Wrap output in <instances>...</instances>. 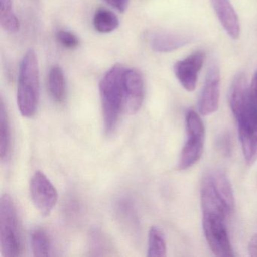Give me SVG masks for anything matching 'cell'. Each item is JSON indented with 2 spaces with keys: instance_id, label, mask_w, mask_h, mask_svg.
Listing matches in <instances>:
<instances>
[{
  "instance_id": "obj_1",
  "label": "cell",
  "mask_w": 257,
  "mask_h": 257,
  "mask_svg": "<svg viewBox=\"0 0 257 257\" xmlns=\"http://www.w3.org/2000/svg\"><path fill=\"white\" fill-rule=\"evenodd\" d=\"M228 102L237 121L245 161L247 165H252L257 160V107L243 73H239L233 79Z\"/></svg>"
},
{
  "instance_id": "obj_2",
  "label": "cell",
  "mask_w": 257,
  "mask_h": 257,
  "mask_svg": "<svg viewBox=\"0 0 257 257\" xmlns=\"http://www.w3.org/2000/svg\"><path fill=\"white\" fill-rule=\"evenodd\" d=\"M126 69L120 64L112 67L99 84L105 132L110 135L118 124L124 106V75Z\"/></svg>"
},
{
  "instance_id": "obj_3",
  "label": "cell",
  "mask_w": 257,
  "mask_h": 257,
  "mask_svg": "<svg viewBox=\"0 0 257 257\" xmlns=\"http://www.w3.org/2000/svg\"><path fill=\"white\" fill-rule=\"evenodd\" d=\"M40 70L35 52L25 53L19 69L17 104L22 116L31 118L37 109L40 99Z\"/></svg>"
},
{
  "instance_id": "obj_4",
  "label": "cell",
  "mask_w": 257,
  "mask_h": 257,
  "mask_svg": "<svg viewBox=\"0 0 257 257\" xmlns=\"http://www.w3.org/2000/svg\"><path fill=\"white\" fill-rule=\"evenodd\" d=\"M0 247L4 257H17L22 250L17 211L8 194L0 199Z\"/></svg>"
},
{
  "instance_id": "obj_5",
  "label": "cell",
  "mask_w": 257,
  "mask_h": 257,
  "mask_svg": "<svg viewBox=\"0 0 257 257\" xmlns=\"http://www.w3.org/2000/svg\"><path fill=\"white\" fill-rule=\"evenodd\" d=\"M186 127L187 139L179 159L180 170H186L193 166L201 159L204 150L205 138L204 124L198 114L192 109L186 113Z\"/></svg>"
},
{
  "instance_id": "obj_6",
  "label": "cell",
  "mask_w": 257,
  "mask_h": 257,
  "mask_svg": "<svg viewBox=\"0 0 257 257\" xmlns=\"http://www.w3.org/2000/svg\"><path fill=\"white\" fill-rule=\"evenodd\" d=\"M202 225L204 237L212 252L216 256H234L225 225V218L203 215Z\"/></svg>"
},
{
  "instance_id": "obj_7",
  "label": "cell",
  "mask_w": 257,
  "mask_h": 257,
  "mask_svg": "<svg viewBox=\"0 0 257 257\" xmlns=\"http://www.w3.org/2000/svg\"><path fill=\"white\" fill-rule=\"evenodd\" d=\"M31 199L36 208L43 216H49L58 200L56 188L47 176L40 171H36L30 182Z\"/></svg>"
},
{
  "instance_id": "obj_8",
  "label": "cell",
  "mask_w": 257,
  "mask_h": 257,
  "mask_svg": "<svg viewBox=\"0 0 257 257\" xmlns=\"http://www.w3.org/2000/svg\"><path fill=\"white\" fill-rule=\"evenodd\" d=\"M220 73L218 63L212 61L207 69L204 87L198 99V112L207 116L214 113L219 107Z\"/></svg>"
},
{
  "instance_id": "obj_9",
  "label": "cell",
  "mask_w": 257,
  "mask_h": 257,
  "mask_svg": "<svg viewBox=\"0 0 257 257\" xmlns=\"http://www.w3.org/2000/svg\"><path fill=\"white\" fill-rule=\"evenodd\" d=\"M144 99V81L142 74L135 69H126L124 75L123 111L135 114L141 109Z\"/></svg>"
},
{
  "instance_id": "obj_10",
  "label": "cell",
  "mask_w": 257,
  "mask_h": 257,
  "mask_svg": "<svg viewBox=\"0 0 257 257\" xmlns=\"http://www.w3.org/2000/svg\"><path fill=\"white\" fill-rule=\"evenodd\" d=\"M205 58L204 51H197L185 59L177 61L174 65L176 77L186 91L195 90L198 73L204 64Z\"/></svg>"
},
{
  "instance_id": "obj_11",
  "label": "cell",
  "mask_w": 257,
  "mask_h": 257,
  "mask_svg": "<svg viewBox=\"0 0 257 257\" xmlns=\"http://www.w3.org/2000/svg\"><path fill=\"white\" fill-rule=\"evenodd\" d=\"M189 34L176 31H158L150 37V45L154 52L167 53L177 50L192 41Z\"/></svg>"
},
{
  "instance_id": "obj_12",
  "label": "cell",
  "mask_w": 257,
  "mask_h": 257,
  "mask_svg": "<svg viewBox=\"0 0 257 257\" xmlns=\"http://www.w3.org/2000/svg\"><path fill=\"white\" fill-rule=\"evenodd\" d=\"M200 193L202 215H213L226 219L227 215L231 213L216 193L210 174L203 179Z\"/></svg>"
},
{
  "instance_id": "obj_13",
  "label": "cell",
  "mask_w": 257,
  "mask_h": 257,
  "mask_svg": "<svg viewBox=\"0 0 257 257\" xmlns=\"http://www.w3.org/2000/svg\"><path fill=\"white\" fill-rule=\"evenodd\" d=\"M212 7L222 28L231 38L240 37V23L237 13L230 0H210Z\"/></svg>"
},
{
  "instance_id": "obj_14",
  "label": "cell",
  "mask_w": 257,
  "mask_h": 257,
  "mask_svg": "<svg viewBox=\"0 0 257 257\" xmlns=\"http://www.w3.org/2000/svg\"><path fill=\"white\" fill-rule=\"evenodd\" d=\"M210 176L216 193L231 213L235 207V199L229 179L222 170H217L210 174Z\"/></svg>"
},
{
  "instance_id": "obj_15",
  "label": "cell",
  "mask_w": 257,
  "mask_h": 257,
  "mask_svg": "<svg viewBox=\"0 0 257 257\" xmlns=\"http://www.w3.org/2000/svg\"><path fill=\"white\" fill-rule=\"evenodd\" d=\"M49 92L55 101L61 103L66 97V80L64 72L59 66H53L48 76Z\"/></svg>"
},
{
  "instance_id": "obj_16",
  "label": "cell",
  "mask_w": 257,
  "mask_h": 257,
  "mask_svg": "<svg viewBox=\"0 0 257 257\" xmlns=\"http://www.w3.org/2000/svg\"><path fill=\"white\" fill-rule=\"evenodd\" d=\"M11 152V131L4 101L0 107V156L3 162L10 159Z\"/></svg>"
},
{
  "instance_id": "obj_17",
  "label": "cell",
  "mask_w": 257,
  "mask_h": 257,
  "mask_svg": "<svg viewBox=\"0 0 257 257\" xmlns=\"http://www.w3.org/2000/svg\"><path fill=\"white\" fill-rule=\"evenodd\" d=\"M93 24L99 33L109 34L118 28L119 21L116 15L109 10L99 9L94 14Z\"/></svg>"
},
{
  "instance_id": "obj_18",
  "label": "cell",
  "mask_w": 257,
  "mask_h": 257,
  "mask_svg": "<svg viewBox=\"0 0 257 257\" xmlns=\"http://www.w3.org/2000/svg\"><path fill=\"white\" fill-rule=\"evenodd\" d=\"M149 257H164L167 255V244L163 231L158 226H152L148 236Z\"/></svg>"
},
{
  "instance_id": "obj_19",
  "label": "cell",
  "mask_w": 257,
  "mask_h": 257,
  "mask_svg": "<svg viewBox=\"0 0 257 257\" xmlns=\"http://www.w3.org/2000/svg\"><path fill=\"white\" fill-rule=\"evenodd\" d=\"M31 240L34 256L46 257L50 255V239L44 229L36 228L32 231Z\"/></svg>"
},
{
  "instance_id": "obj_20",
  "label": "cell",
  "mask_w": 257,
  "mask_h": 257,
  "mask_svg": "<svg viewBox=\"0 0 257 257\" xmlns=\"http://www.w3.org/2000/svg\"><path fill=\"white\" fill-rule=\"evenodd\" d=\"M0 23L9 32H17L19 22L13 11L12 0H0Z\"/></svg>"
},
{
  "instance_id": "obj_21",
  "label": "cell",
  "mask_w": 257,
  "mask_h": 257,
  "mask_svg": "<svg viewBox=\"0 0 257 257\" xmlns=\"http://www.w3.org/2000/svg\"><path fill=\"white\" fill-rule=\"evenodd\" d=\"M56 38L59 43L67 49H73L79 46V39L70 31L61 30L56 34Z\"/></svg>"
},
{
  "instance_id": "obj_22",
  "label": "cell",
  "mask_w": 257,
  "mask_h": 257,
  "mask_svg": "<svg viewBox=\"0 0 257 257\" xmlns=\"http://www.w3.org/2000/svg\"><path fill=\"white\" fill-rule=\"evenodd\" d=\"M217 148L224 156H229L231 151V138L227 133L222 134L216 141Z\"/></svg>"
},
{
  "instance_id": "obj_23",
  "label": "cell",
  "mask_w": 257,
  "mask_h": 257,
  "mask_svg": "<svg viewBox=\"0 0 257 257\" xmlns=\"http://www.w3.org/2000/svg\"><path fill=\"white\" fill-rule=\"evenodd\" d=\"M104 1L120 13H124L128 4V0H104Z\"/></svg>"
},
{
  "instance_id": "obj_24",
  "label": "cell",
  "mask_w": 257,
  "mask_h": 257,
  "mask_svg": "<svg viewBox=\"0 0 257 257\" xmlns=\"http://www.w3.org/2000/svg\"><path fill=\"white\" fill-rule=\"evenodd\" d=\"M249 89H250L252 100H253L254 103H255L257 107V70L255 71L253 77H252Z\"/></svg>"
},
{
  "instance_id": "obj_25",
  "label": "cell",
  "mask_w": 257,
  "mask_h": 257,
  "mask_svg": "<svg viewBox=\"0 0 257 257\" xmlns=\"http://www.w3.org/2000/svg\"><path fill=\"white\" fill-rule=\"evenodd\" d=\"M248 251L250 256L257 257V234L252 236L249 240Z\"/></svg>"
}]
</instances>
